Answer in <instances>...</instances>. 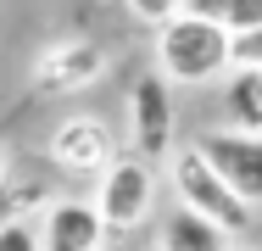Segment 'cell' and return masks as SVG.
<instances>
[{
  "label": "cell",
  "mask_w": 262,
  "mask_h": 251,
  "mask_svg": "<svg viewBox=\"0 0 262 251\" xmlns=\"http://www.w3.org/2000/svg\"><path fill=\"white\" fill-rule=\"evenodd\" d=\"M157 67L167 84H212V78L234 73V34L184 11L167 28H157Z\"/></svg>",
  "instance_id": "1"
},
{
  "label": "cell",
  "mask_w": 262,
  "mask_h": 251,
  "mask_svg": "<svg viewBox=\"0 0 262 251\" xmlns=\"http://www.w3.org/2000/svg\"><path fill=\"white\" fill-rule=\"evenodd\" d=\"M173 184H179V206L207 212L212 223H223L229 235H240V229L251 223V206L229 190V179L201 156V145H179L173 151Z\"/></svg>",
  "instance_id": "2"
},
{
  "label": "cell",
  "mask_w": 262,
  "mask_h": 251,
  "mask_svg": "<svg viewBox=\"0 0 262 251\" xmlns=\"http://www.w3.org/2000/svg\"><path fill=\"white\" fill-rule=\"evenodd\" d=\"M51 162L61 173H78V179H90V173H112L123 156H117V140H112V129H106L101 117H67V123H56L51 129Z\"/></svg>",
  "instance_id": "3"
},
{
  "label": "cell",
  "mask_w": 262,
  "mask_h": 251,
  "mask_svg": "<svg viewBox=\"0 0 262 251\" xmlns=\"http://www.w3.org/2000/svg\"><path fill=\"white\" fill-rule=\"evenodd\" d=\"M195 145L229 179V190L246 201V206L262 201V134H251V129H207Z\"/></svg>",
  "instance_id": "4"
},
{
  "label": "cell",
  "mask_w": 262,
  "mask_h": 251,
  "mask_svg": "<svg viewBox=\"0 0 262 251\" xmlns=\"http://www.w3.org/2000/svg\"><path fill=\"white\" fill-rule=\"evenodd\" d=\"M128 134H134V156H145V162L173 156V95H167L162 73L134 78V90H128Z\"/></svg>",
  "instance_id": "5"
},
{
  "label": "cell",
  "mask_w": 262,
  "mask_h": 251,
  "mask_svg": "<svg viewBox=\"0 0 262 251\" xmlns=\"http://www.w3.org/2000/svg\"><path fill=\"white\" fill-rule=\"evenodd\" d=\"M151 201H157V173H151V162H145V156H123V162L101 179L95 206H101L106 229H134V223H145Z\"/></svg>",
  "instance_id": "6"
},
{
  "label": "cell",
  "mask_w": 262,
  "mask_h": 251,
  "mask_svg": "<svg viewBox=\"0 0 262 251\" xmlns=\"http://www.w3.org/2000/svg\"><path fill=\"white\" fill-rule=\"evenodd\" d=\"M106 67V56L95 39H67V45H51L39 50V61H34V90H45V95H67V90H84V84H95Z\"/></svg>",
  "instance_id": "7"
},
{
  "label": "cell",
  "mask_w": 262,
  "mask_h": 251,
  "mask_svg": "<svg viewBox=\"0 0 262 251\" xmlns=\"http://www.w3.org/2000/svg\"><path fill=\"white\" fill-rule=\"evenodd\" d=\"M106 218L95 201H56L45 212V251H101Z\"/></svg>",
  "instance_id": "8"
},
{
  "label": "cell",
  "mask_w": 262,
  "mask_h": 251,
  "mask_svg": "<svg viewBox=\"0 0 262 251\" xmlns=\"http://www.w3.org/2000/svg\"><path fill=\"white\" fill-rule=\"evenodd\" d=\"M157 246L162 251H234L229 246V229L212 223L207 212H195V206H173V212H167Z\"/></svg>",
  "instance_id": "9"
},
{
  "label": "cell",
  "mask_w": 262,
  "mask_h": 251,
  "mask_svg": "<svg viewBox=\"0 0 262 251\" xmlns=\"http://www.w3.org/2000/svg\"><path fill=\"white\" fill-rule=\"evenodd\" d=\"M190 11L207 17V23H217V28H229V34L262 28V0H190Z\"/></svg>",
  "instance_id": "10"
},
{
  "label": "cell",
  "mask_w": 262,
  "mask_h": 251,
  "mask_svg": "<svg viewBox=\"0 0 262 251\" xmlns=\"http://www.w3.org/2000/svg\"><path fill=\"white\" fill-rule=\"evenodd\" d=\"M223 100H229V112H234V129L262 134V73H234L229 90H223Z\"/></svg>",
  "instance_id": "11"
},
{
  "label": "cell",
  "mask_w": 262,
  "mask_h": 251,
  "mask_svg": "<svg viewBox=\"0 0 262 251\" xmlns=\"http://www.w3.org/2000/svg\"><path fill=\"white\" fill-rule=\"evenodd\" d=\"M128 11H134L140 23H151V28H167L173 17L190 11V0H128Z\"/></svg>",
  "instance_id": "12"
},
{
  "label": "cell",
  "mask_w": 262,
  "mask_h": 251,
  "mask_svg": "<svg viewBox=\"0 0 262 251\" xmlns=\"http://www.w3.org/2000/svg\"><path fill=\"white\" fill-rule=\"evenodd\" d=\"M234 73H262V28L234 34Z\"/></svg>",
  "instance_id": "13"
},
{
  "label": "cell",
  "mask_w": 262,
  "mask_h": 251,
  "mask_svg": "<svg viewBox=\"0 0 262 251\" xmlns=\"http://www.w3.org/2000/svg\"><path fill=\"white\" fill-rule=\"evenodd\" d=\"M0 251H39V235H34L23 218H6V229H0Z\"/></svg>",
  "instance_id": "14"
},
{
  "label": "cell",
  "mask_w": 262,
  "mask_h": 251,
  "mask_svg": "<svg viewBox=\"0 0 262 251\" xmlns=\"http://www.w3.org/2000/svg\"><path fill=\"white\" fill-rule=\"evenodd\" d=\"M234 251H246V246H234Z\"/></svg>",
  "instance_id": "15"
},
{
  "label": "cell",
  "mask_w": 262,
  "mask_h": 251,
  "mask_svg": "<svg viewBox=\"0 0 262 251\" xmlns=\"http://www.w3.org/2000/svg\"><path fill=\"white\" fill-rule=\"evenodd\" d=\"M151 251H162V246H151Z\"/></svg>",
  "instance_id": "16"
}]
</instances>
